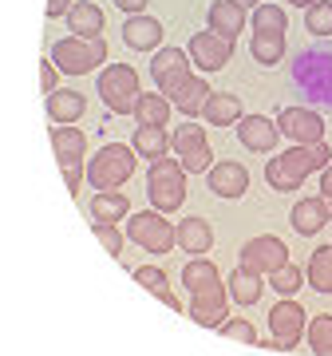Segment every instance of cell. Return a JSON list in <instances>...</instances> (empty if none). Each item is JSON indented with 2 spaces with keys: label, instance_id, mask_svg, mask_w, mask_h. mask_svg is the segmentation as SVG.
<instances>
[{
  "label": "cell",
  "instance_id": "cell-1",
  "mask_svg": "<svg viewBox=\"0 0 332 356\" xmlns=\"http://www.w3.org/2000/svg\"><path fill=\"white\" fill-rule=\"evenodd\" d=\"M329 163H332V147L324 139L308 143V147L293 143L285 154H277V159L265 163V182H269V191H281V194L301 191V182H305L313 170H324Z\"/></svg>",
  "mask_w": 332,
  "mask_h": 356
},
{
  "label": "cell",
  "instance_id": "cell-2",
  "mask_svg": "<svg viewBox=\"0 0 332 356\" xmlns=\"http://www.w3.org/2000/svg\"><path fill=\"white\" fill-rule=\"evenodd\" d=\"M147 198L158 214H174L186 202V170L179 159H154L147 170Z\"/></svg>",
  "mask_w": 332,
  "mask_h": 356
},
{
  "label": "cell",
  "instance_id": "cell-3",
  "mask_svg": "<svg viewBox=\"0 0 332 356\" xmlns=\"http://www.w3.org/2000/svg\"><path fill=\"white\" fill-rule=\"evenodd\" d=\"M293 79L297 88H305V95L313 103H332V48L329 44L301 51L293 64Z\"/></svg>",
  "mask_w": 332,
  "mask_h": 356
},
{
  "label": "cell",
  "instance_id": "cell-4",
  "mask_svg": "<svg viewBox=\"0 0 332 356\" xmlns=\"http://www.w3.org/2000/svg\"><path fill=\"white\" fill-rule=\"evenodd\" d=\"M51 64L60 67V72H67V76H88V72H95L99 64H107V40L103 36H64L51 44Z\"/></svg>",
  "mask_w": 332,
  "mask_h": 356
},
{
  "label": "cell",
  "instance_id": "cell-5",
  "mask_svg": "<svg viewBox=\"0 0 332 356\" xmlns=\"http://www.w3.org/2000/svg\"><path fill=\"white\" fill-rule=\"evenodd\" d=\"M95 88H99V95H103V103H107L111 115H131L135 103H139V95H142L139 72L131 64H103Z\"/></svg>",
  "mask_w": 332,
  "mask_h": 356
},
{
  "label": "cell",
  "instance_id": "cell-6",
  "mask_svg": "<svg viewBox=\"0 0 332 356\" xmlns=\"http://www.w3.org/2000/svg\"><path fill=\"white\" fill-rule=\"evenodd\" d=\"M135 175V147L127 143H107L88 166V182L95 191H119Z\"/></svg>",
  "mask_w": 332,
  "mask_h": 356
},
{
  "label": "cell",
  "instance_id": "cell-7",
  "mask_svg": "<svg viewBox=\"0 0 332 356\" xmlns=\"http://www.w3.org/2000/svg\"><path fill=\"white\" fill-rule=\"evenodd\" d=\"M308 313L297 305L293 297H281L277 305L269 309V341H257L261 348H273V353H293L301 344V332L308 325Z\"/></svg>",
  "mask_w": 332,
  "mask_h": 356
},
{
  "label": "cell",
  "instance_id": "cell-8",
  "mask_svg": "<svg viewBox=\"0 0 332 356\" xmlns=\"http://www.w3.org/2000/svg\"><path fill=\"white\" fill-rule=\"evenodd\" d=\"M127 238L135 245H142L147 254H170V250H174V226H170L158 210L131 214L127 218Z\"/></svg>",
  "mask_w": 332,
  "mask_h": 356
},
{
  "label": "cell",
  "instance_id": "cell-9",
  "mask_svg": "<svg viewBox=\"0 0 332 356\" xmlns=\"http://www.w3.org/2000/svg\"><path fill=\"white\" fill-rule=\"evenodd\" d=\"M238 266L257 273V277H269L273 269L289 266V245L281 238H273V234H261V238H249L242 245V254H238Z\"/></svg>",
  "mask_w": 332,
  "mask_h": 356
},
{
  "label": "cell",
  "instance_id": "cell-10",
  "mask_svg": "<svg viewBox=\"0 0 332 356\" xmlns=\"http://www.w3.org/2000/svg\"><path fill=\"white\" fill-rule=\"evenodd\" d=\"M151 79L166 99H174L182 91V83L190 79V56L182 48H158L151 60Z\"/></svg>",
  "mask_w": 332,
  "mask_h": 356
},
{
  "label": "cell",
  "instance_id": "cell-11",
  "mask_svg": "<svg viewBox=\"0 0 332 356\" xmlns=\"http://www.w3.org/2000/svg\"><path fill=\"white\" fill-rule=\"evenodd\" d=\"M186 56H190L194 67H202L206 76H210V72H222V67L230 64L233 40H230V36H217V32H194Z\"/></svg>",
  "mask_w": 332,
  "mask_h": 356
},
{
  "label": "cell",
  "instance_id": "cell-12",
  "mask_svg": "<svg viewBox=\"0 0 332 356\" xmlns=\"http://www.w3.org/2000/svg\"><path fill=\"white\" fill-rule=\"evenodd\" d=\"M277 127H281L285 139L301 143V147L324 139V119H320L313 107H281V111H277Z\"/></svg>",
  "mask_w": 332,
  "mask_h": 356
},
{
  "label": "cell",
  "instance_id": "cell-13",
  "mask_svg": "<svg viewBox=\"0 0 332 356\" xmlns=\"http://www.w3.org/2000/svg\"><path fill=\"white\" fill-rule=\"evenodd\" d=\"M226 301H230V289L214 281V285H206V289L194 293L190 301V317L202 325V329H222L226 325Z\"/></svg>",
  "mask_w": 332,
  "mask_h": 356
},
{
  "label": "cell",
  "instance_id": "cell-14",
  "mask_svg": "<svg viewBox=\"0 0 332 356\" xmlns=\"http://www.w3.org/2000/svg\"><path fill=\"white\" fill-rule=\"evenodd\" d=\"M238 139H242L245 151H257V154H269L281 139V127H277V119H269V115H242L238 119Z\"/></svg>",
  "mask_w": 332,
  "mask_h": 356
},
{
  "label": "cell",
  "instance_id": "cell-15",
  "mask_svg": "<svg viewBox=\"0 0 332 356\" xmlns=\"http://www.w3.org/2000/svg\"><path fill=\"white\" fill-rule=\"evenodd\" d=\"M210 191L217 198H242L249 191V170L242 163H214L210 166Z\"/></svg>",
  "mask_w": 332,
  "mask_h": 356
},
{
  "label": "cell",
  "instance_id": "cell-16",
  "mask_svg": "<svg viewBox=\"0 0 332 356\" xmlns=\"http://www.w3.org/2000/svg\"><path fill=\"white\" fill-rule=\"evenodd\" d=\"M123 40H127V48H135V51H158V44H163V24H158L154 16H147V13L127 16Z\"/></svg>",
  "mask_w": 332,
  "mask_h": 356
},
{
  "label": "cell",
  "instance_id": "cell-17",
  "mask_svg": "<svg viewBox=\"0 0 332 356\" xmlns=\"http://www.w3.org/2000/svg\"><path fill=\"white\" fill-rule=\"evenodd\" d=\"M206 20H210V32L238 40V32L245 28L249 16H245V8L238 4V0H214V4H210V13H206Z\"/></svg>",
  "mask_w": 332,
  "mask_h": 356
},
{
  "label": "cell",
  "instance_id": "cell-18",
  "mask_svg": "<svg viewBox=\"0 0 332 356\" xmlns=\"http://www.w3.org/2000/svg\"><path fill=\"white\" fill-rule=\"evenodd\" d=\"M174 242H179L186 254L206 257V254H210V245H214V229H210L206 218H186V222L174 226Z\"/></svg>",
  "mask_w": 332,
  "mask_h": 356
},
{
  "label": "cell",
  "instance_id": "cell-19",
  "mask_svg": "<svg viewBox=\"0 0 332 356\" xmlns=\"http://www.w3.org/2000/svg\"><path fill=\"white\" fill-rule=\"evenodd\" d=\"M51 147H56L60 166H79V159H83V151H88V139H83L79 127L60 123V127H51Z\"/></svg>",
  "mask_w": 332,
  "mask_h": 356
},
{
  "label": "cell",
  "instance_id": "cell-20",
  "mask_svg": "<svg viewBox=\"0 0 332 356\" xmlns=\"http://www.w3.org/2000/svg\"><path fill=\"white\" fill-rule=\"evenodd\" d=\"M324 222H329L324 198H301V202L293 206V214H289V226H293L301 238H313V234H320V229H324Z\"/></svg>",
  "mask_w": 332,
  "mask_h": 356
},
{
  "label": "cell",
  "instance_id": "cell-21",
  "mask_svg": "<svg viewBox=\"0 0 332 356\" xmlns=\"http://www.w3.org/2000/svg\"><path fill=\"white\" fill-rule=\"evenodd\" d=\"M67 28H72V36H103V8L99 4H91V0H76L72 8H67Z\"/></svg>",
  "mask_w": 332,
  "mask_h": 356
},
{
  "label": "cell",
  "instance_id": "cell-22",
  "mask_svg": "<svg viewBox=\"0 0 332 356\" xmlns=\"http://www.w3.org/2000/svg\"><path fill=\"white\" fill-rule=\"evenodd\" d=\"M206 123L210 127H233L238 119H242V99L230 95V91H210V99H206Z\"/></svg>",
  "mask_w": 332,
  "mask_h": 356
},
{
  "label": "cell",
  "instance_id": "cell-23",
  "mask_svg": "<svg viewBox=\"0 0 332 356\" xmlns=\"http://www.w3.org/2000/svg\"><path fill=\"white\" fill-rule=\"evenodd\" d=\"M170 107H174V103L166 99L163 91H142L139 95V103H135V123H139V127H166V119H170Z\"/></svg>",
  "mask_w": 332,
  "mask_h": 356
},
{
  "label": "cell",
  "instance_id": "cell-24",
  "mask_svg": "<svg viewBox=\"0 0 332 356\" xmlns=\"http://www.w3.org/2000/svg\"><path fill=\"white\" fill-rule=\"evenodd\" d=\"M83 107H88V99L72 88H56L48 95V119L51 123H76L79 115H83Z\"/></svg>",
  "mask_w": 332,
  "mask_h": 356
},
{
  "label": "cell",
  "instance_id": "cell-25",
  "mask_svg": "<svg viewBox=\"0 0 332 356\" xmlns=\"http://www.w3.org/2000/svg\"><path fill=\"white\" fill-rule=\"evenodd\" d=\"M131 214V202L123 191H95V198H91V218L95 222H123V218Z\"/></svg>",
  "mask_w": 332,
  "mask_h": 356
},
{
  "label": "cell",
  "instance_id": "cell-26",
  "mask_svg": "<svg viewBox=\"0 0 332 356\" xmlns=\"http://www.w3.org/2000/svg\"><path fill=\"white\" fill-rule=\"evenodd\" d=\"M249 56L261 67H273L285 60V32H254L249 36Z\"/></svg>",
  "mask_w": 332,
  "mask_h": 356
},
{
  "label": "cell",
  "instance_id": "cell-27",
  "mask_svg": "<svg viewBox=\"0 0 332 356\" xmlns=\"http://www.w3.org/2000/svg\"><path fill=\"white\" fill-rule=\"evenodd\" d=\"M226 285H230V301H238V305H257V301H261V289H265V285H261V277H257V273H249V269H233L230 273V281H226Z\"/></svg>",
  "mask_w": 332,
  "mask_h": 356
},
{
  "label": "cell",
  "instance_id": "cell-28",
  "mask_svg": "<svg viewBox=\"0 0 332 356\" xmlns=\"http://www.w3.org/2000/svg\"><path fill=\"white\" fill-rule=\"evenodd\" d=\"M305 281L317 293H332V245H317V250H313L308 269H305Z\"/></svg>",
  "mask_w": 332,
  "mask_h": 356
},
{
  "label": "cell",
  "instance_id": "cell-29",
  "mask_svg": "<svg viewBox=\"0 0 332 356\" xmlns=\"http://www.w3.org/2000/svg\"><path fill=\"white\" fill-rule=\"evenodd\" d=\"M135 151L142 154V159H163L166 151H170V131L166 127H135V143H131Z\"/></svg>",
  "mask_w": 332,
  "mask_h": 356
},
{
  "label": "cell",
  "instance_id": "cell-30",
  "mask_svg": "<svg viewBox=\"0 0 332 356\" xmlns=\"http://www.w3.org/2000/svg\"><path fill=\"white\" fill-rule=\"evenodd\" d=\"M206 99H210V83H206V76H190L170 103H174L182 115H198L206 107Z\"/></svg>",
  "mask_w": 332,
  "mask_h": 356
},
{
  "label": "cell",
  "instance_id": "cell-31",
  "mask_svg": "<svg viewBox=\"0 0 332 356\" xmlns=\"http://www.w3.org/2000/svg\"><path fill=\"white\" fill-rule=\"evenodd\" d=\"M214 281H222V277H217V266L210 257H190V261L182 266V285L190 293L206 289V285H214Z\"/></svg>",
  "mask_w": 332,
  "mask_h": 356
},
{
  "label": "cell",
  "instance_id": "cell-32",
  "mask_svg": "<svg viewBox=\"0 0 332 356\" xmlns=\"http://www.w3.org/2000/svg\"><path fill=\"white\" fill-rule=\"evenodd\" d=\"M305 337H308V348L317 356H332V313H320L305 325Z\"/></svg>",
  "mask_w": 332,
  "mask_h": 356
},
{
  "label": "cell",
  "instance_id": "cell-33",
  "mask_svg": "<svg viewBox=\"0 0 332 356\" xmlns=\"http://www.w3.org/2000/svg\"><path fill=\"white\" fill-rule=\"evenodd\" d=\"M305 28L317 40L332 36V0H313V4H308L305 8Z\"/></svg>",
  "mask_w": 332,
  "mask_h": 356
},
{
  "label": "cell",
  "instance_id": "cell-34",
  "mask_svg": "<svg viewBox=\"0 0 332 356\" xmlns=\"http://www.w3.org/2000/svg\"><path fill=\"white\" fill-rule=\"evenodd\" d=\"M249 20H254V32H285L289 28V16H285L281 4H265V0L254 8Z\"/></svg>",
  "mask_w": 332,
  "mask_h": 356
},
{
  "label": "cell",
  "instance_id": "cell-35",
  "mask_svg": "<svg viewBox=\"0 0 332 356\" xmlns=\"http://www.w3.org/2000/svg\"><path fill=\"white\" fill-rule=\"evenodd\" d=\"M170 147H174V154H186V151L206 147V127H198L194 119L179 123V127H174V135H170Z\"/></svg>",
  "mask_w": 332,
  "mask_h": 356
},
{
  "label": "cell",
  "instance_id": "cell-36",
  "mask_svg": "<svg viewBox=\"0 0 332 356\" xmlns=\"http://www.w3.org/2000/svg\"><path fill=\"white\" fill-rule=\"evenodd\" d=\"M269 289H273V293H281V297H293V293L301 289V269H297V266H281V269H273V273H269Z\"/></svg>",
  "mask_w": 332,
  "mask_h": 356
},
{
  "label": "cell",
  "instance_id": "cell-37",
  "mask_svg": "<svg viewBox=\"0 0 332 356\" xmlns=\"http://www.w3.org/2000/svg\"><path fill=\"white\" fill-rule=\"evenodd\" d=\"M91 229H95V238H99V245L107 250L111 257H123V245H127V238L119 234L111 222H91Z\"/></svg>",
  "mask_w": 332,
  "mask_h": 356
},
{
  "label": "cell",
  "instance_id": "cell-38",
  "mask_svg": "<svg viewBox=\"0 0 332 356\" xmlns=\"http://www.w3.org/2000/svg\"><path fill=\"white\" fill-rule=\"evenodd\" d=\"M135 281H139L147 293H154V297H163V293L170 289V277H166L158 266H139L135 269Z\"/></svg>",
  "mask_w": 332,
  "mask_h": 356
},
{
  "label": "cell",
  "instance_id": "cell-39",
  "mask_svg": "<svg viewBox=\"0 0 332 356\" xmlns=\"http://www.w3.org/2000/svg\"><path fill=\"white\" fill-rule=\"evenodd\" d=\"M179 163H182V170H186V175H206V170L214 166V151H210V143H206V147H198V151L179 154Z\"/></svg>",
  "mask_w": 332,
  "mask_h": 356
},
{
  "label": "cell",
  "instance_id": "cell-40",
  "mask_svg": "<svg viewBox=\"0 0 332 356\" xmlns=\"http://www.w3.org/2000/svg\"><path fill=\"white\" fill-rule=\"evenodd\" d=\"M222 337L242 341V344H257V329L249 325V321H226V325H222Z\"/></svg>",
  "mask_w": 332,
  "mask_h": 356
},
{
  "label": "cell",
  "instance_id": "cell-41",
  "mask_svg": "<svg viewBox=\"0 0 332 356\" xmlns=\"http://www.w3.org/2000/svg\"><path fill=\"white\" fill-rule=\"evenodd\" d=\"M56 79H60V67L44 60V67H40V88H44V95H51V91H56Z\"/></svg>",
  "mask_w": 332,
  "mask_h": 356
},
{
  "label": "cell",
  "instance_id": "cell-42",
  "mask_svg": "<svg viewBox=\"0 0 332 356\" xmlns=\"http://www.w3.org/2000/svg\"><path fill=\"white\" fill-rule=\"evenodd\" d=\"M76 0H48V20H56V16H67V8H72Z\"/></svg>",
  "mask_w": 332,
  "mask_h": 356
},
{
  "label": "cell",
  "instance_id": "cell-43",
  "mask_svg": "<svg viewBox=\"0 0 332 356\" xmlns=\"http://www.w3.org/2000/svg\"><path fill=\"white\" fill-rule=\"evenodd\" d=\"M115 8H123V13H131V16H139L142 8H147V0H111Z\"/></svg>",
  "mask_w": 332,
  "mask_h": 356
},
{
  "label": "cell",
  "instance_id": "cell-44",
  "mask_svg": "<svg viewBox=\"0 0 332 356\" xmlns=\"http://www.w3.org/2000/svg\"><path fill=\"white\" fill-rule=\"evenodd\" d=\"M64 182H67V191L79 198V166H64Z\"/></svg>",
  "mask_w": 332,
  "mask_h": 356
},
{
  "label": "cell",
  "instance_id": "cell-45",
  "mask_svg": "<svg viewBox=\"0 0 332 356\" xmlns=\"http://www.w3.org/2000/svg\"><path fill=\"white\" fill-rule=\"evenodd\" d=\"M320 194H332V163L320 170Z\"/></svg>",
  "mask_w": 332,
  "mask_h": 356
},
{
  "label": "cell",
  "instance_id": "cell-46",
  "mask_svg": "<svg viewBox=\"0 0 332 356\" xmlns=\"http://www.w3.org/2000/svg\"><path fill=\"white\" fill-rule=\"evenodd\" d=\"M158 301H163V305H170V309H174V313H182V301H179V297H174V293H170V289H166L163 297H158Z\"/></svg>",
  "mask_w": 332,
  "mask_h": 356
},
{
  "label": "cell",
  "instance_id": "cell-47",
  "mask_svg": "<svg viewBox=\"0 0 332 356\" xmlns=\"http://www.w3.org/2000/svg\"><path fill=\"white\" fill-rule=\"evenodd\" d=\"M324 198V210H329V222H332V194H320Z\"/></svg>",
  "mask_w": 332,
  "mask_h": 356
},
{
  "label": "cell",
  "instance_id": "cell-48",
  "mask_svg": "<svg viewBox=\"0 0 332 356\" xmlns=\"http://www.w3.org/2000/svg\"><path fill=\"white\" fill-rule=\"evenodd\" d=\"M238 4H242V8H257V4H261V0H238Z\"/></svg>",
  "mask_w": 332,
  "mask_h": 356
},
{
  "label": "cell",
  "instance_id": "cell-49",
  "mask_svg": "<svg viewBox=\"0 0 332 356\" xmlns=\"http://www.w3.org/2000/svg\"><path fill=\"white\" fill-rule=\"evenodd\" d=\"M289 4H297V8H308V4H313V0H289Z\"/></svg>",
  "mask_w": 332,
  "mask_h": 356
}]
</instances>
